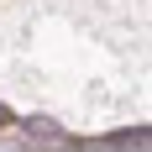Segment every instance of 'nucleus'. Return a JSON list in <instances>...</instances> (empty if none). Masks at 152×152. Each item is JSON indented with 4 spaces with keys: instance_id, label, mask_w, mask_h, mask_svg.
<instances>
[{
    "instance_id": "obj_2",
    "label": "nucleus",
    "mask_w": 152,
    "mask_h": 152,
    "mask_svg": "<svg viewBox=\"0 0 152 152\" xmlns=\"http://www.w3.org/2000/svg\"><path fill=\"white\" fill-rule=\"evenodd\" d=\"M11 121H16V115H11V110H5V105H0V126H11Z\"/></svg>"
},
{
    "instance_id": "obj_1",
    "label": "nucleus",
    "mask_w": 152,
    "mask_h": 152,
    "mask_svg": "<svg viewBox=\"0 0 152 152\" xmlns=\"http://www.w3.org/2000/svg\"><path fill=\"white\" fill-rule=\"evenodd\" d=\"M110 147H131V152H152V131H115Z\"/></svg>"
}]
</instances>
